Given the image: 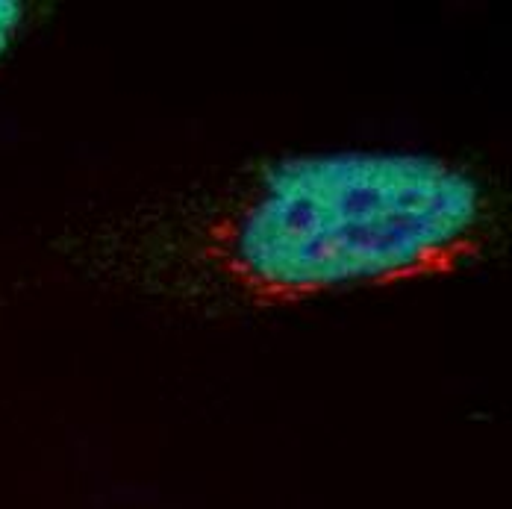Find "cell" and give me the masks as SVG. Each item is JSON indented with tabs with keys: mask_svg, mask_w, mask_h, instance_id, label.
<instances>
[{
	"mask_svg": "<svg viewBox=\"0 0 512 509\" xmlns=\"http://www.w3.org/2000/svg\"><path fill=\"white\" fill-rule=\"evenodd\" d=\"M501 242L486 177L421 151L283 153L101 215L77 259L103 289L251 315L454 277Z\"/></svg>",
	"mask_w": 512,
	"mask_h": 509,
	"instance_id": "1",
	"label": "cell"
},
{
	"mask_svg": "<svg viewBox=\"0 0 512 509\" xmlns=\"http://www.w3.org/2000/svg\"><path fill=\"white\" fill-rule=\"evenodd\" d=\"M27 21V6L18 0H0V59L12 48V42L18 39L21 24Z\"/></svg>",
	"mask_w": 512,
	"mask_h": 509,
	"instance_id": "2",
	"label": "cell"
}]
</instances>
